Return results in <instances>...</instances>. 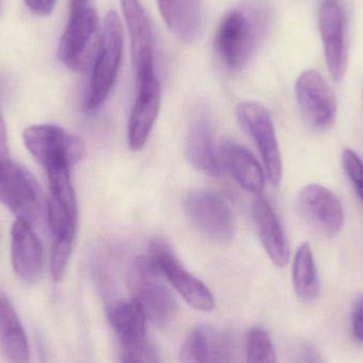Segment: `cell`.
I'll use <instances>...</instances> for the list:
<instances>
[{
    "label": "cell",
    "mask_w": 363,
    "mask_h": 363,
    "mask_svg": "<svg viewBox=\"0 0 363 363\" xmlns=\"http://www.w3.org/2000/svg\"><path fill=\"white\" fill-rule=\"evenodd\" d=\"M222 169L247 191L259 194L264 187V172L251 151L234 142H225L219 150Z\"/></svg>",
    "instance_id": "19"
},
{
    "label": "cell",
    "mask_w": 363,
    "mask_h": 363,
    "mask_svg": "<svg viewBox=\"0 0 363 363\" xmlns=\"http://www.w3.org/2000/svg\"><path fill=\"white\" fill-rule=\"evenodd\" d=\"M294 89L298 108L311 128L325 131L335 125L338 112L336 95L319 72H302Z\"/></svg>",
    "instance_id": "11"
},
{
    "label": "cell",
    "mask_w": 363,
    "mask_h": 363,
    "mask_svg": "<svg viewBox=\"0 0 363 363\" xmlns=\"http://www.w3.org/2000/svg\"><path fill=\"white\" fill-rule=\"evenodd\" d=\"M328 72L336 82L345 79L347 69V21L340 0H321L318 13Z\"/></svg>",
    "instance_id": "13"
},
{
    "label": "cell",
    "mask_w": 363,
    "mask_h": 363,
    "mask_svg": "<svg viewBox=\"0 0 363 363\" xmlns=\"http://www.w3.org/2000/svg\"><path fill=\"white\" fill-rule=\"evenodd\" d=\"M352 328L354 337L363 343V294L357 298L352 313Z\"/></svg>",
    "instance_id": "28"
},
{
    "label": "cell",
    "mask_w": 363,
    "mask_h": 363,
    "mask_svg": "<svg viewBox=\"0 0 363 363\" xmlns=\"http://www.w3.org/2000/svg\"><path fill=\"white\" fill-rule=\"evenodd\" d=\"M108 320L118 337L121 347L142 351L148 342L144 309L135 298L119 301L108 308Z\"/></svg>",
    "instance_id": "17"
},
{
    "label": "cell",
    "mask_w": 363,
    "mask_h": 363,
    "mask_svg": "<svg viewBox=\"0 0 363 363\" xmlns=\"http://www.w3.org/2000/svg\"><path fill=\"white\" fill-rule=\"evenodd\" d=\"M180 363H233L234 351L230 337L208 325L191 330L182 345Z\"/></svg>",
    "instance_id": "14"
},
{
    "label": "cell",
    "mask_w": 363,
    "mask_h": 363,
    "mask_svg": "<svg viewBox=\"0 0 363 363\" xmlns=\"http://www.w3.org/2000/svg\"><path fill=\"white\" fill-rule=\"evenodd\" d=\"M185 213L191 225L207 239L224 243L233 238L232 211L215 192H191L185 201Z\"/></svg>",
    "instance_id": "10"
},
{
    "label": "cell",
    "mask_w": 363,
    "mask_h": 363,
    "mask_svg": "<svg viewBox=\"0 0 363 363\" xmlns=\"http://www.w3.org/2000/svg\"><path fill=\"white\" fill-rule=\"evenodd\" d=\"M343 169L353 184L358 196L363 203V162L359 155L351 149H345L341 155Z\"/></svg>",
    "instance_id": "27"
},
{
    "label": "cell",
    "mask_w": 363,
    "mask_h": 363,
    "mask_svg": "<svg viewBox=\"0 0 363 363\" xmlns=\"http://www.w3.org/2000/svg\"><path fill=\"white\" fill-rule=\"evenodd\" d=\"M294 291L301 301L315 302L320 294V281L313 251L308 243H303L296 250L292 267Z\"/></svg>",
    "instance_id": "23"
},
{
    "label": "cell",
    "mask_w": 363,
    "mask_h": 363,
    "mask_svg": "<svg viewBox=\"0 0 363 363\" xmlns=\"http://www.w3.org/2000/svg\"><path fill=\"white\" fill-rule=\"evenodd\" d=\"M123 35L121 18L110 11L104 19L99 48L94 62L91 83L85 98V111H95L102 106L112 91L121 67Z\"/></svg>",
    "instance_id": "3"
},
{
    "label": "cell",
    "mask_w": 363,
    "mask_h": 363,
    "mask_svg": "<svg viewBox=\"0 0 363 363\" xmlns=\"http://www.w3.org/2000/svg\"><path fill=\"white\" fill-rule=\"evenodd\" d=\"M123 17L129 30L133 64L155 57V38L146 10L140 0H121Z\"/></svg>",
    "instance_id": "22"
},
{
    "label": "cell",
    "mask_w": 363,
    "mask_h": 363,
    "mask_svg": "<svg viewBox=\"0 0 363 363\" xmlns=\"http://www.w3.org/2000/svg\"><path fill=\"white\" fill-rule=\"evenodd\" d=\"M76 233L60 235L53 237L52 251L50 256V272L55 281H60L65 274L72 247H74Z\"/></svg>",
    "instance_id": "26"
},
{
    "label": "cell",
    "mask_w": 363,
    "mask_h": 363,
    "mask_svg": "<svg viewBox=\"0 0 363 363\" xmlns=\"http://www.w3.org/2000/svg\"><path fill=\"white\" fill-rule=\"evenodd\" d=\"M121 363H143L140 352L121 347Z\"/></svg>",
    "instance_id": "31"
},
{
    "label": "cell",
    "mask_w": 363,
    "mask_h": 363,
    "mask_svg": "<svg viewBox=\"0 0 363 363\" xmlns=\"http://www.w3.org/2000/svg\"><path fill=\"white\" fill-rule=\"evenodd\" d=\"M270 6L262 0L245 2L228 11L215 35V50L230 70L249 63L271 23Z\"/></svg>",
    "instance_id": "1"
},
{
    "label": "cell",
    "mask_w": 363,
    "mask_h": 363,
    "mask_svg": "<svg viewBox=\"0 0 363 363\" xmlns=\"http://www.w3.org/2000/svg\"><path fill=\"white\" fill-rule=\"evenodd\" d=\"M253 217L260 241L273 264L279 268L287 266L290 252L285 230L270 203L260 194L253 202Z\"/></svg>",
    "instance_id": "18"
},
{
    "label": "cell",
    "mask_w": 363,
    "mask_h": 363,
    "mask_svg": "<svg viewBox=\"0 0 363 363\" xmlns=\"http://www.w3.org/2000/svg\"><path fill=\"white\" fill-rule=\"evenodd\" d=\"M245 362L247 363H277L274 345L266 330L253 328L245 337Z\"/></svg>",
    "instance_id": "25"
},
{
    "label": "cell",
    "mask_w": 363,
    "mask_h": 363,
    "mask_svg": "<svg viewBox=\"0 0 363 363\" xmlns=\"http://www.w3.org/2000/svg\"><path fill=\"white\" fill-rule=\"evenodd\" d=\"M296 206L303 219L320 234L333 238L345 226V209L338 196L324 186L309 184L296 196Z\"/></svg>",
    "instance_id": "12"
},
{
    "label": "cell",
    "mask_w": 363,
    "mask_h": 363,
    "mask_svg": "<svg viewBox=\"0 0 363 363\" xmlns=\"http://www.w3.org/2000/svg\"><path fill=\"white\" fill-rule=\"evenodd\" d=\"M11 236V257L15 274L23 281H35L42 274L44 255L42 243L32 224L17 218L13 223Z\"/></svg>",
    "instance_id": "15"
},
{
    "label": "cell",
    "mask_w": 363,
    "mask_h": 363,
    "mask_svg": "<svg viewBox=\"0 0 363 363\" xmlns=\"http://www.w3.org/2000/svg\"><path fill=\"white\" fill-rule=\"evenodd\" d=\"M28 8L40 16L50 15L55 10L57 0H25Z\"/></svg>",
    "instance_id": "29"
},
{
    "label": "cell",
    "mask_w": 363,
    "mask_h": 363,
    "mask_svg": "<svg viewBox=\"0 0 363 363\" xmlns=\"http://www.w3.org/2000/svg\"><path fill=\"white\" fill-rule=\"evenodd\" d=\"M8 150V140H6V125L0 113V166L6 162L10 161Z\"/></svg>",
    "instance_id": "30"
},
{
    "label": "cell",
    "mask_w": 363,
    "mask_h": 363,
    "mask_svg": "<svg viewBox=\"0 0 363 363\" xmlns=\"http://www.w3.org/2000/svg\"><path fill=\"white\" fill-rule=\"evenodd\" d=\"M0 347L10 363H29L30 347L25 328L10 298L0 294Z\"/></svg>",
    "instance_id": "21"
},
{
    "label": "cell",
    "mask_w": 363,
    "mask_h": 363,
    "mask_svg": "<svg viewBox=\"0 0 363 363\" xmlns=\"http://www.w3.org/2000/svg\"><path fill=\"white\" fill-rule=\"evenodd\" d=\"M150 258L188 305L204 313L215 308V298L211 290L182 266L168 243L161 239L153 241Z\"/></svg>",
    "instance_id": "9"
},
{
    "label": "cell",
    "mask_w": 363,
    "mask_h": 363,
    "mask_svg": "<svg viewBox=\"0 0 363 363\" xmlns=\"http://www.w3.org/2000/svg\"><path fill=\"white\" fill-rule=\"evenodd\" d=\"M305 363H321L319 356L311 349H306L304 354Z\"/></svg>",
    "instance_id": "33"
},
{
    "label": "cell",
    "mask_w": 363,
    "mask_h": 363,
    "mask_svg": "<svg viewBox=\"0 0 363 363\" xmlns=\"http://www.w3.org/2000/svg\"><path fill=\"white\" fill-rule=\"evenodd\" d=\"M166 26L182 42L192 43L204 26L201 0H157Z\"/></svg>",
    "instance_id": "20"
},
{
    "label": "cell",
    "mask_w": 363,
    "mask_h": 363,
    "mask_svg": "<svg viewBox=\"0 0 363 363\" xmlns=\"http://www.w3.org/2000/svg\"><path fill=\"white\" fill-rule=\"evenodd\" d=\"M0 202L31 224L46 217L40 184L27 168L12 160L0 166Z\"/></svg>",
    "instance_id": "5"
},
{
    "label": "cell",
    "mask_w": 363,
    "mask_h": 363,
    "mask_svg": "<svg viewBox=\"0 0 363 363\" xmlns=\"http://www.w3.org/2000/svg\"><path fill=\"white\" fill-rule=\"evenodd\" d=\"M129 283L147 319L157 328H167L178 313V303L163 281V275L149 257L136 258L129 273Z\"/></svg>",
    "instance_id": "2"
},
{
    "label": "cell",
    "mask_w": 363,
    "mask_h": 363,
    "mask_svg": "<svg viewBox=\"0 0 363 363\" xmlns=\"http://www.w3.org/2000/svg\"><path fill=\"white\" fill-rule=\"evenodd\" d=\"M70 169L68 166H57L46 169L50 186V196L55 199L70 215L78 216L76 192L72 183Z\"/></svg>",
    "instance_id": "24"
},
{
    "label": "cell",
    "mask_w": 363,
    "mask_h": 363,
    "mask_svg": "<svg viewBox=\"0 0 363 363\" xmlns=\"http://www.w3.org/2000/svg\"><path fill=\"white\" fill-rule=\"evenodd\" d=\"M89 0H70V14L74 13L80 12L84 9L89 8Z\"/></svg>",
    "instance_id": "32"
},
{
    "label": "cell",
    "mask_w": 363,
    "mask_h": 363,
    "mask_svg": "<svg viewBox=\"0 0 363 363\" xmlns=\"http://www.w3.org/2000/svg\"><path fill=\"white\" fill-rule=\"evenodd\" d=\"M138 95L128 125V140L132 150L144 148L161 108L162 86L155 72V60L134 66Z\"/></svg>",
    "instance_id": "6"
},
{
    "label": "cell",
    "mask_w": 363,
    "mask_h": 363,
    "mask_svg": "<svg viewBox=\"0 0 363 363\" xmlns=\"http://www.w3.org/2000/svg\"><path fill=\"white\" fill-rule=\"evenodd\" d=\"M237 117L241 127L257 146L269 181L272 185H279L283 174V165L270 113L258 102L245 101L237 108Z\"/></svg>",
    "instance_id": "8"
},
{
    "label": "cell",
    "mask_w": 363,
    "mask_h": 363,
    "mask_svg": "<svg viewBox=\"0 0 363 363\" xmlns=\"http://www.w3.org/2000/svg\"><path fill=\"white\" fill-rule=\"evenodd\" d=\"M186 155L190 164L199 172L209 176H221L219 153L216 150L213 125L205 111H199L191 123L186 138Z\"/></svg>",
    "instance_id": "16"
},
{
    "label": "cell",
    "mask_w": 363,
    "mask_h": 363,
    "mask_svg": "<svg viewBox=\"0 0 363 363\" xmlns=\"http://www.w3.org/2000/svg\"><path fill=\"white\" fill-rule=\"evenodd\" d=\"M100 38L99 17L95 9L89 6L70 14L60 40L57 57L72 72L84 74L93 68Z\"/></svg>",
    "instance_id": "4"
},
{
    "label": "cell",
    "mask_w": 363,
    "mask_h": 363,
    "mask_svg": "<svg viewBox=\"0 0 363 363\" xmlns=\"http://www.w3.org/2000/svg\"><path fill=\"white\" fill-rule=\"evenodd\" d=\"M23 138L26 148L45 169L57 166L72 167L85 155L82 140L59 125H31L23 131Z\"/></svg>",
    "instance_id": "7"
}]
</instances>
